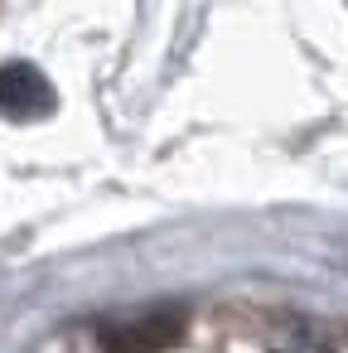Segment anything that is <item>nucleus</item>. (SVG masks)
<instances>
[{
  "label": "nucleus",
  "instance_id": "nucleus-1",
  "mask_svg": "<svg viewBox=\"0 0 348 353\" xmlns=\"http://www.w3.org/2000/svg\"><path fill=\"white\" fill-rule=\"evenodd\" d=\"M0 112L15 117V121H30V117L49 112V83L34 68H25V63L6 68L0 73Z\"/></svg>",
  "mask_w": 348,
  "mask_h": 353
}]
</instances>
